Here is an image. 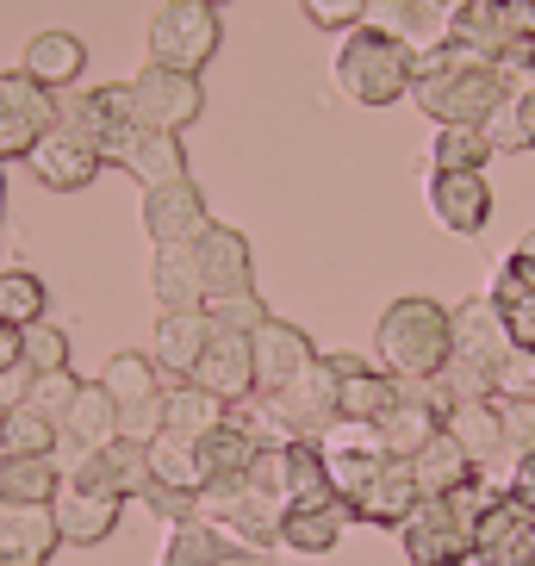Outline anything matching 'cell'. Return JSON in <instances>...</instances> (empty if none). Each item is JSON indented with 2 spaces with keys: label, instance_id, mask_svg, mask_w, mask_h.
I'll return each instance as SVG.
<instances>
[{
  "label": "cell",
  "instance_id": "1",
  "mask_svg": "<svg viewBox=\"0 0 535 566\" xmlns=\"http://www.w3.org/2000/svg\"><path fill=\"white\" fill-rule=\"evenodd\" d=\"M517 82L523 75H511L504 63L468 51V44H442L430 56H411V101L436 125H492V113L511 101Z\"/></svg>",
  "mask_w": 535,
  "mask_h": 566
},
{
  "label": "cell",
  "instance_id": "2",
  "mask_svg": "<svg viewBox=\"0 0 535 566\" xmlns=\"http://www.w3.org/2000/svg\"><path fill=\"white\" fill-rule=\"evenodd\" d=\"M499 499V485H461L449 499H423L411 511V523L399 530L405 542V560L411 566H473V535H480V516L485 504Z\"/></svg>",
  "mask_w": 535,
  "mask_h": 566
},
{
  "label": "cell",
  "instance_id": "3",
  "mask_svg": "<svg viewBox=\"0 0 535 566\" xmlns=\"http://www.w3.org/2000/svg\"><path fill=\"white\" fill-rule=\"evenodd\" d=\"M374 349L392 380H436L449 367V305L423 300V293L392 300L374 324Z\"/></svg>",
  "mask_w": 535,
  "mask_h": 566
},
{
  "label": "cell",
  "instance_id": "4",
  "mask_svg": "<svg viewBox=\"0 0 535 566\" xmlns=\"http://www.w3.org/2000/svg\"><path fill=\"white\" fill-rule=\"evenodd\" d=\"M331 75L355 106H392L411 94V51H405L399 38L374 32V25H355L343 38V51H336Z\"/></svg>",
  "mask_w": 535,
  "mask_h": 566
},
{
  "label": "cell",
  "instance_id": "5",
  "mask_svg": "<svg viewBox=\"0 0 535 566\" xmlns=\"http://www.w3.org/2000/svg\"><path fill=\"white\" fill-rule=\"evenodd\" d=\"M218 38H224V19L206 0H168L162 13L150 19V63L181 69V75H200L218 56Z\"/></svg>",
  "mask_w": 535,
  "mask_h": 566
},
{
  "label": "cell",
  "instance_id": "6",
  "mask_svg": "<svg viewBox=\"0 0 535 566\" xmlns=\"http://www.w3.org/2000/svg\"><path fill=\"white\" fill-rule=\"evenodd\" d=\"M63 125L51 87H38L25 69H0V163H25L44 132Z\"/></svg>",
  "mask_w": 535,
  "mask_h": 566
},
{
  "label": "cell",
  "instance_id": "7",
  "mask_svg": "<svg viewBox=\"0 0 535 566\" xmlns=\"http://www.w3.org/2000/svg\"><path fill=\"white\" fill-rule=\"evenodd\" d=\"M517 349L511 343V324L492 305V293H473V300L449 305V367H468V374H499L504 355Z\"/></svg>",
  "mask_w": 535,
  "mask_h": 566
},
{
  "label": "cell",
  "instance_id": "8",
  "mask_svg": "<svg viewBox=\"0 0 535 566\" xmlns=\"http://www.w3.org/2000/svg\"><path fill=\"white\" fill-rule=\"evenodd\" d=\"M206 113V87L200 75H181V69H137L132 75V118L144 125V132H175L181 137L193 118Z\"/></svg>",
  "mask_w": 535,
  "mask_h": 566
},
{
  "label": "cell",
  "instance_id": "9",
  "mask_svg": "<svg viewBox=\"0 0 535 566\" xmlns=\"http://www.w3.org/2000/svg\"><path fill=\"white\" fill-rule=\"evenodd\" d=\"M200 516H206V523H218L224 535H237L243 548L268 554V548H281V516H286V504L268 499L262 485L237 480V485H212V492L200 499Z\"/></svg>",
  "mask_w": 535,
  "mask_h": 566
},
{
  "label": "cell",
  "instance_id": "10",
  "mask_svg": "<svg viewBox=\"0 0 535 566\" xmlns=\"http://www.w3.org/2000/svg\"><path fill=\"white\" fill-rule=\"evenodd\" d=\"M69 480L82 485V492H101V499H118L132 504L150 492V442H132V436H118V442H106V449L94 454H75V467H69Z\"/></svg>",
  "mask_w": 535,
  "mask_h": 566
},
{
  "label": "cell",
  "instance_id": "11",
  "mask_svg": "<svg viewBox=\"0 0 535 566\" xmlns=\"http://www.w3.org/2000/svg\"><path fill=\"white\" fill-rule=\"evenodd\" d=\"M25 168H32L38 181L51 187V193H82V187L106 168V150L82 132V125H69V118H63L56 132H44V137L32 144Z\"/></svg>",
  "mask_w": 535,
  "mask_h": 566
},
{
  "label": "cell",
  "instance_id": "12",
  "mask_svg": "<svg viewBox=\"0 0 535 566\" xmlns=\"http://www.w3.org/2000/svg\"><path fill=\"white\" fill-rule=\"evenodd\" d=\"M144 231H150L156 250L200 243V237L212 231V218H206V193L193 187V175L162 181V187H144Z\"/></svg>",
  "mask_w": 535,
  "mask_h": 566
},
{
  "label": "cell",
  "instance_id": "13",
  "mask_svg": "<svg viewBox=\"0 0 535 566\" xmlns=\"http://www.w3.org/2000/svg\"><path fill=\"white\" fill-rule=\"evenodd\" d=\"M430 218L449 237H480L492 224L485 168H430Z\"/></svg>",
  "mask_w": 535,
  "mask_h": 566
},
{
  "label": "cell",
  "instance_id": "14",
  "mask_svg": "<svg viewBox=\"0 0 535 566\" xmlns=\"http://www.w3.org/2000/svg\"><path fill=\"white\" fill-rule=\"evenodd\" d=\"M473 566H535V511L511 492L485 504L473 535Z\"/></svg>",
  "mask_w": 535,
  "mask_h": 566
},
{
  "label": "cell",
  "instance_id": "15",
  "mask_svg": "<svg viewBox=\"0 0 535 566\" xmlns=\"http://www.w3.org/2000/svg\"><path fill=\"white\" fill-rule=\"evenodd\" d=\"M200 250V281H206V305L237 300V293H255V262H250V237L231 231V224H212V231L193 243Z\"/></svg>",
  "mask_w": 535,
  "mask_h": 566
},
{
  "label": "cell",
  "instance_id": "16",
  "mask_svg": "<svg viewBox=\"0 0 535 566\" xmlns=\"http://www.w3.org/2000/svg\"><path fill=\"white\" fill-rule=\"evenodd\" d=\"M69 125H82L94 144L106 150V163H118V150L132 144L137 132V118H132V82H101V87H87L82 101L69 106Z\"/></svg>",
  "mask_w": 535,
  "mask_h": 566
},
{
  "label": "cell",
  "instance_id": "17",
  "mask_svg": "<svg viewBox=\"0 0 535 566\" xmlns=\"http://www.w3.org/2000/svg\"><path fill=\"white\" fill-rule=\"evenodd\" d=\"M250 355H255V386H262V392H281L286 380H300L305 367L318 361L312 336H305L300 324H286V317H268L262 331L250 336Z\"/></svg>",
  "mask_w": 535,
  "mask_h": 566
},
{
  "label": "cell",
  "instance_id": "18",
  "mask_svg": "<svg viewBox=\"0 0 535 566\" xmlns=\"http://www.w3.org/2000/svg\"><path fill=\"white\" fill-rule=\"evenodd\" d=\"M274 399H281L286 423H293L300 436H324L336 417H343V386H336V374H331V361H324V355L305 367L300 380H286Z\"/></svg>",
  "mask_w": 535,
  "mask_h": 566
},
{
  "label": "cell",
  "instance_id": "19",
  "mask_svg": "<svg viewBox=\"0 0 535 566\" xmlns=\"http://www.w3.org/2000/svg\"><path fill=\"white\" fill-rule=\"evenodd\" d=\"M212 312L206 305H187V312H162L156 317V343H150V355H156V367H162L168 380H187L193 367H200V355L212 349Z\"/></svg>",
  "mask_w": 535,
  "mask_h": 566
},
{
  "label": "cell",
  "instance_id": "20",
  "mask_svg": "<svg viewBox=\"0 0 535 566\" xmlns=\"http://www.w3.org/2000/svg\"><path fill=\"white\" fill-rule=\"evenodd\" d=\"M336 374V386H343V417H355V423H380L392 405H399V380L386 374L380 361H361V355H324Z\"/></svg>",
  "mask_w": 535,
  "mask_h": 566
},
{
  "label": "cell",
  "instance_id": "21",
  "mask_svg": "<svg viewBox=\"0 0 535 566\" xmlns=\"http://www.w3.org/2000/svg\"><path fill=\"white\" fill-rule=\"evenodd\" d=\"M193 386H206L212 399H224V405H243V399H255L262 386H255V355H250V336H224L218 331L212 336V349L200 355V367L187 374Z\"/></svg>",
  "mask_w": 535,
  "mask_h": 566
},
{
  "label": "cell",
  "instance_id": "22",
  "mask_svg": "<svg viewBox=\"0 0 535 566\" xmlns=\"http://www.w3.org/2000/svg\"><path fill=\"white\" fill-rule=\"evenodd\" d=\"M418 504H423V492H418L411 461H386L380 473L368 480V492L349 504V516H355V523H374V530H405Z\"/></svg>",
  "mask_w": 535,
  "mask_h": 566
},
{
  "label": "cell",
  "instance_id": "23",
  "mask_svg": "<svg viewBox=\"0 0 535 566\" xmlns=\"http://www.w3.org/2000/svg\"><path fill=\"white\" fill-rule=\"evenodd\" d=\"M162 566H262V554L243 548L237 535H224L218 523H206V516H187V523L168 530Z\"/></svg>",
  "mask_w": 535,
  "mask_h": 566
},
{
  "label": "cell",
  "instance_id": "24",
  "mask_svg": "<svg viewBox=\"0 0 535 566\" xmlns=\"http://www.w3.org/2000/svg\"><path fill=\"white\" fill-rule=\"evenodd\" d=\"M56 530H63V548H101L106 535L118 530V511L125 504L118 499H101V492H82L75 480H63V492H56Z\"/></svg>",
  "mask_w": 535,
  "mask_h": 566
},
{
  "label": "cell",
  "instance_id": "25",
  "mask_svg": "<svg viewBox=\"0 0 535 566\" xmlns=\"http://www.w3.org/2000/svg\"><path fill=\"white\" fill-rule=\"evenodd\" d=\"M355 516L343 499H312V504H286L281 516V548L293 554H331L336 542H343V530H349Z\"/></svg>",
  "mask_w": 535,
  "mask_h": 566
},
{
  "label": "cell",
  "instance_id": "26",
  "mask_svg": "<svg viewBox=\"0 0 535 566\" xmlns=\"http://www.w3.org/2000/svg\"><path fill=\"white\" fill-rule=\"evenodd\" d=\"M411 473H418V492H423V499H449V492H461V485L480 480V461L461 449V436H454V430H436L430 449L411 454Z\"/></svg>",
  "mask_w": 535,
  "mask_h": 566
},
{
  "label": "cell",
  "instance_id": "27",
  "mask_svg": "<svg viewBox=\"0 0 535 566\" xmlns=\"http://www.w3.org/2000/svg\"><path fill=\"white\" fill-rule=\"evenodd\" d=\"M19 69L32 75L38 87H51V94H63V87L82 82L87 69V44L75 32H38L32 44H25V56H19Z\"/></svg>",
  "mask_w": 535,
  "mask_h": 566
},
{
  "label": "cell",
  "instance_id": "28",
  "mask_svg": "<svg viewBox=\"0 0 535 566\" xmlns=\"http://www.w3.org/2000/svg\"><path fill=\"white\" fill-rule=\"evenodd\" d=\"M63 442L75 454H94L106 442H118V399L101 380H82V392H75V405L63 417Z\"/></svg>",
  "mask_w": 535,
  "mask_h": 566
},
{
  "label": "cell",
  "instance_id": "29",
  "mask_svg": "<svg viewBox=\"0 0 535 566\" xmlns=\"http://www.w3.org/2000/svg\"><path fill=\"white\" fill-rule=\"evenodd\" d=\"M113 168H125L137 187H162V181H181L187 175V150H181V137L175 132H144V125H137L132 144L118 150Z\"/></svg>",
  "mask_w": 535,
  "mask_h": 566
},
{
  "label": "cell",
  "instance_id": "30",
  "mask_svg": "<svg viewBox=\"0 0 535 566\" xmlns=\"http://www.w3.org/2000/svg\"><path fill=\"white\" fill-rule=\"evenodd\" d=\"M69 467L56 454H0V504H56Z\"/></svg>",
  "mask_w": 535,
  "mask_h": 566
},
{
  "label": "cell",
  "instance_id": "31",
  "mask_svg": "<svg viewBox=\"0 0 535 566\" xmlns=\"http://www.w3.org/2000/svg\"><path fill=\"white\" fill-rule=\"evenodd\" d=\"M63 548L51 504H0V554H25V560H51Z\"/></svg>",
  "mask_w": 535,
  "mask_h": 566
},
{
  "label": "cell",
  "instance_id": "32",
  "mask_svg": "<svg viewBox=\"0 0 535 566\" xmlns=\"http://www.w3.org/2000/svg\"><path fill=\"white\" fill-rule=\"evenodd\" d=\"M150 293H156V305H162V312H187V305H206L200 250H193V243L156 250V262H150Z\"/></svg>",
  "mask_w": 535,
  "mask_h": 566
},
{
  "label": "cell",
  "instance_id": "33",
  "mask_svg": "<svg viewBox=\"0 0 535 566\" xmlns=\"http://www.w3.org/2000/svg\"><path fill=\"white\" fill-rule=\"evenodd\" d=\"M231 423V405L212 399L206 386L193 380H168V436H181V442H206L212 430Z\"/></svg>",
  "mask_w": 535,
  "mask_h": 566
},
{
  "label": "cell",
  "instance_id": "34",
  "mask_svg": "<svg viewBox=\"0 0 535 566\" xmlns=\"http://www.w3.org/2000/svg\"><path fill=\"white\" fill-rule=\"evenodd\" d=\"M449 430L461 436V449L480 461V473L499 461V454H511V442H504L499 399H468V405H454V411H449ZM511 461H517V454H511Z\"/></svg>",
  "mask_w": 535,
  "mask_h": 566
},
{
  "label": "cell",
  "instance_id": "35",
  "mask_svg": "<svg viewBox=\"0 0 535 566\" xmlns=\"http://www.w3.org/2000/svg\"><path fill=\"white\" fill-rule=\"evenodd\" d=\"M255 454H262V442H255L243 423H224V430H212L200 442V467H206V480L212 485H237V480H250V467H255ZM206 485V492H212Z\"/></svg>",
  "mask_w": 535,
  "mask_h": 566
},
{
  "label": "cell",
  "instance_id": "36",
  "mask_svg": "<svg viewBox=\"0 0 535 566\" xmlns=\"http://www.w3.org/2000/svg\"><path fill=\"white\" fill-rule=\"evenodd\" d=\"M374 430H380V449L392 454V461H411V454H418V449H430V442H436V430H449V423H442V417H436L430 405L399 399L392 411L380 417V423H374Z\"/></svg>",
  "mask_w": 535,
  "mask_h": 566
},
{
  "label": "cell",
  "instance_id": "37",
  "mask_svg": "<svg viewBox=\"0 0 535 566\" xmlns=\"http://www.w3.org/2000/svg\"><path fill=\"white\" fill-rule=\"evenodd\" d=\"M485 137H492V150L499 156H529L535 150V82L529 75H523V82L511 87V101L492 113Z\"/></svg>",
  "mask_w": 535,
  "mask_h": 566
},
{
  "label": "cell",
  "instance_id": "38",
  "mask_svg": "<svg viewBox=\"0 0 535 566\" xmlns=\"http://www.w3.org/2000/svg\"><path fill=\"white\" fill-rule=\"evenodd\" d=\"M101 386L118 399V411H125V405H144V399H156V392H168V374L156 367V355L125 349V355H113V361H106Z\"/></svg>",
  "mask_w": 535,
  "mask_h": 566
},
{
  "label": "cell",
  "instance_id": "39",
  "mask_svg": "<svg viewBox=\"0 0 535 566\" xmlns=\"http://www.w3.org/2000/svg\"><path fill=\"white\" fill-rule=\"evenodd\" d=\"M150 473L162 485H181V492H193V499H206V467H200V442H181V436H156L150 442Z\"/></svg>",
  "mask_w": 535,
  "mask_h": 566
},
{
  "label": "cell",
  "instance_id": "40",
  "mask_svg": "<svg viewBox=\"0 0 535 566\" xmlns=\"http://www.w3.org/2000/svg\"><path fill=\"white\" fill-rule=\"evenodd\" d=\"M63 449V423L32 405L19 411H0V454H56Z\"/></svg>",
  "mask_w": 535,
  "mask_h": 566
},
{
  "label": "cell",
  "instance_id": "41",
  "mask_svg": "<svg viewBox=\"0 0 535 566\" xmlns=\"http://www.w3.org/2000/svg\"><path fill=\"white\" fill-rule=\"evenodd\" d=\"M51 312V293L38 281L32 268H0V324H38V317Z\"/></svg>",
  "mask_w": 535,
  "mask_h": 566
},
{
  "label": "cell",
  "instance_id": "42",
  "mask_svg": "<svg viewBox=\"0 0 535 566\" xmlns=\"http://www.w3.org/2000/svg\"><path fill=\"white\" fill-rule=\"evenodd\" d=\"M492 156H499V150H492L485 125H436L430 168H485Z\"/></svg>",
  "mask_w": 535,
  "mask_h": 566
},
{
  "label": "cell",
  "instance_id": "43",
  "mask_svg": "<svg viewBox=\"0 0 535 566\" xmlns=\"http://www.w3.org/2000/svg\"><path fill=\"white\" fill-rule=\"evenodd\" d=\"M286 499H293V504L336 499V492H331V467H324V449L312 442V436L286 449Z\"/></svg>",
  "mask_w": 535,
  "mask_h": 566
},
{
  "label": "cell",
  "instance_id": "44",
  "mask_svg": "<svg viewBox=\"0 0 535 566\" xmlns=\"http://www.w3.org/2000/svg\"><path fill=\"white\" fill-rule=\"evenodd\" d=\"M25 367H32V374H63L69 367V331L63 324H51V317L25 324Z\"/></svg>",
  "mask_w": 535,
  "mask_h": 566
},
{
  "label": "cell",
  "instance_id": "45",
  "mask_svg": "<svg viewBox=\"0 0 535 566\" xmlns=\"http://www.w3.org/2000/svg\"><path fill=\"white\" fill-rule=\"evenodd\" d=\"M212 312V331H224V336H255L268 324V300L262 293H237V300H218V305H206Z\"/></svg>",
  "mask_w": 535,
  "mask_h": 566
},
{
  "label": "cell",
  "instance_id": "46",
  "mask_svg": "<svg viewBox=\"0 0 535 566\" xmlns=\"http://www.w3.org/2000/svg\"><path fill=\"white\" fill-rule=\"evenodd\" d=\"M75 392H82V380H75V367H63V374H32V399H25V405L63 423V417H69V405H75Z\"/></svg>",
  "mask_w": 535,
  "mask_h": 566
},
{
  "label": "cell",
  "instance_id": "47",
  "mask_svg": "<svg viewBox=\"0 0 535 566\" xmlns=\"http://www.w3.org/2000/svg\"><path fill=\"white\" fill-rule=\"evenodd\" d=\"M492 399H535V349H511L492 374Z\"/></svg>",
  "mask_w": 535,
  "mask_h": 566
},
{
  "label": "cell",
  "instance_id": "48",
  "mask_svg": "<svg viewBox=\"0 0 535 566\" xmlns=\"http://www.w3.org/2000/svg\"><path fill=\"white\" fill-rule=\"evenodd\" d=\"M162 430H168V392H156V399L118 411V436H132V442H156Z\"/></svg>",
  "mask_w": 535,
  "mask_h": 566
},
{
  "label": "cell",
  "instance_id": "49",
  "mask_svg": "<svg viewBox=\"0 0 535 566\" xmlns=\"http://www.w3.org/2000/svg\"><path fill=\"white\" fill-rule=\"evenodd\" d=\"M305 19L318 32H355L368 19V0H305Z\"/></svg>",
  "mask_w": 535,
  "mask_h": 566
},
{
  "label": "cell",
  "instance_id": "50",
  "mask_svg": "<svg viewBox=\"0 0 535 566\" xmlns=\"http://www.w3.org/2000/svg\"><path fill=\"white\" fill-rule=\"evenodd\" d=\"M499 417L511 454H535V399H499Z\"/></svg>",
  "mask_w": 535,
  "mask_h": 566
},
{
  "label": "cell",
  "instance_id": "51",
  "mask_svg": "<svg viewBox=\"0 0 535 566\" xmlns=\"http://www.w3.org/2000/svg\"><path fill=\"white\" fill-rule=\"evenodd\" d=\"M144 504H150V511L162 516L168 530H175V523H187V516H200V499H193V492H181V485H162V480H150Z\"/></svg>",
  "mask_w": 535,
  "mask_h": 566
},
{
  "label": "cell",
  "instance_id": "52",
  "mask_svg": "<svg viewBox=\"0 0 535 566\" xmlns=\"http://www.w3.org/2000/svg\"><path fill=\"white\" fill-rule=\"evenodd\" d=\"M250 485H262L268 499L293 504V499H286V449H262V454H255V467H250Z\"/></svg>",
  "mask_w": 535,
  "mask_h": 566
},
{
  "label": "cell",
  "instance_id": "53",
  "mask_svg": "<svg viewBox=\"0 0 535 566\" xmlns=\"http://www.w3.org/2000/svg\"><path fill=\"white\" fill-rule=\"evenodd\" d=\"M511 499H523L535 511V454H517V467H511Z\"/></svg>",
  "mask_w": 535,
  "mask_h": 566
},
{
  "label": "cell",
  "instance_id": "54",
  "mask_svg": "<svg viewBox=\"0 0 535 566\" xmlns=\"http://www.w3.org/2000/svg\"><path fill=\"white\" fill-rule=\"evenodd\" d=\"M0 367H25V331L0 324Z\"/></svg>",
  "mask_w": 535,
  "mask_h": 566
},
{
  "label": "cell",
  "instance_id": "55",
  "mask_svg": "<svg viewBox=\"0 0 535 566\" xmlns=\"http://www.w3.org/2000/svg\"><path fill=\"white\" fill-rule=\"evenodd\" d=\"M517 255H523V262L535 268V231H529V237H517Z\"/></svg>",
  "mask_w": 535,
  "mask_h": 566
},
{
  "label": "cell",
  "instance_id": "56",
  "mask_svg": "<svg viewBox=\"0 0 535 566\" xmlns=\"http://www.w3.org/2000/svg\"><path fill=\"white\" fill-rule=\"evenodd\" d=\"M0 566H44V560H25V554H0Z\"/></svg>",
  "mask_w": 535,
  "mask_h": 566
},
{
  "label": "cell",
  "instance_id": "57",
  "mask_svg": "<svg viewBox=\"0 0 535 566\" xmlns=\"http://www.w3.org/2000/svg\"><path fill=\"white\" fill-rule=\"evenodd\" d=\"M206 7H224V0H206Z\"/></svg>",
  "mask_w": 535,
  "mask_h": 566
},
{
  "label": "cell",
  "instance_id": "58",
  "mask_svg": "<svg viewBox=\"0 0 535 566\" xmlns=\"http://www.w3.org/2000/svg\"><path fill=\"white\" fill-rule=\"evenodd\" d=\"M529 82H535V63H529Z\"/></svg>",
  "mask_w": 535,
  "mask_h": 566
}]
</instances>
